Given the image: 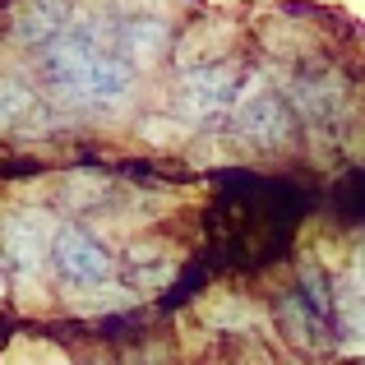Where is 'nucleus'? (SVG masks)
<instances>
[{"label":"nucleus","instance_id":"1a4fd4ad","mask_svg":"<svg viewBox=\"0 0 365 365\" xmlns=\"http://www.w3.org/2000/svg\"><path fill=\"white\" fill-rule=\"evenodd\" d=\"M338 102H342V83L329 79V74H319V79H296L292 83V107L305 111V116H314V120H324L329 111H338Z\"/></svg>","mask_w":365,"mask_h":365},{"label":"nucleus","instance_id":"f8f14e48","mask_svg":"<svg viewBox=\"0 0 365 365\" xmlns=\"http://www.w3.org/2000/svg\"><path fill=\"white\" fill-rule=\"evenodd\" d=\"M338 342L342 351H365V301H347L338 310Z\"/></svg>","mask_w":365,"mask_h":365},{"label":"nucleus","instance_id":"4468645a","mask_svg":"<svg viewBox=\"0 0 365 365\" xmlns=\"http://www.w3.org/2000/svg\"><path fill=\"white\" fill-rule=\"evenodd\" d=\"M0 292H5V282H0Z\"/></svg>","mask_w":365,"mask_h":365},{"label":"nucleus","instance_id":"f257e3e1","mask_svg":"<svg viewBox=\"0 0 365 365\" xmlns=\"http://www.w3.org/2000/svg\"><path fill=\"white\" fill-rule=\"evenodd\" d=\"M46 79L61 93L70 107H120L134 93V65L125 56L107 51L102 42H88V37L70 33L61 42L46 46L42 56Z\"/></svg>","mask_w":365,"mask_h":365},{"label":"nucleus","instance_id":"39448f33","mask_svg":"<svg viewBox=\"0 0 365 365\" xmlns=\"http://www.w3.org/2000/svg\"><path fill=\"white\" fill-rule=\"evenodd\" d=\"M236 102V74L227 70V65H208V70H195L185 74V83H180V111L185 116H213V111L232 107Z\"/></svg>","mask_w":365,"mask_h":365},{"label":"nucleus","instance_id":"9d476101","mask_svg":"<svg viewBox=\"0 0 365 365\" xmlns=\"http://www.w3.org/2000/svg\"><path fill=\"white\" fill-rule=\"evenodd\" d=\"M65 14H70L65 5H33V9H24V14H19V37H24V42H46V46L61 42Z\"/></svg>","mask_w":365,"mask_h":365},{"label":"nucleus","instance_id":"423d86ee","mask_svg":"<svg viewBox=\"0 0 365 365\" xmlns=\"http://www.w3.org/2000/svg\"><path fill=\"white\" fill-rule=\"evenodd\" d=\"M171 42V24L167 19H125L120 24V42L116 56H130V61H153L162 56Z\"/></svg>","mask_w":365,"mask_h":365},{"label":"nucleus","instance_id":"9b49d317","mask_svg":"<svg viewBox=\"0 0 365 365\" xmlns=\"http://www.w3.org/2000/svg\"><path fill=\"white\" fill-rule=\"evenodd\" d=\"M130 301H134V296H130V292H120L116 282H102V287H74V292H70V305H74V310H83V314H98L102 305H107V310H111V305H130Z\"/></svg>","mask_w":365,"mask_h":365},{"label":"nucleus","instance_id":"6e6552de","mask_svg":"<svg viewBox=\"0 0 365 365\" xmlns=\"http://www.w3.org/2000/svg\"><path fill=\"white\" fill-rule=\"evenodd\" d=\"M37 116H42V102H37V93L28 88V83H19V79H0V125H5V130L33 134L28 125H33Z\"/></svg>","mask_w":365,"mask_h":365},{"label":"nucleus","instance_id":"ddd939ff","mask_svg":"<svg viewBox=\"0 0 365 365\" xmlns=\"http://www.w3.org/2000/svg\"><path fill=\"white\" fill-rule=\"evenodd\" d=\"M9 365H70V361H65L51 342H19L14 356H9Z\"/></svg>","mask_w":365,"mask_h":365},{"label":"nucleus","instance_id":"0eeeda50","mask_svg":"<svg viewBox=\"0 0 365 365\" xmlns=\"http://www.w3.org/2000/svg\"><path fill=\"white\" fill-rule=\"evenodd\" d=\"M277 310H282V329H287V338H292L296 347L301 351H319V338H324V329H329L319 310H310L301 296H287Z\"/></svg>","mask_w":365,"mask_h":365},{"label":"nucleus","instance_id":"20e7f679","mask_svg":"<svg viewBox=\"0 0 365 365\" xmlns=\"http://www.w3.org/2000/svg\"><path fill=\"white\" fill-rule=\"evenodd\" d=\"M56 222L46 213H14L0 227V245L19 268H37L46 259V245H56Z\"/></svg>","mask_w":365,"mask_h":365},{"label":"nucleus","instance_id":"f03ea898","mask_svg":"<svg viewBox=\"0 0 365 365\" xmlns=\"http://www.w3.org/2000/svg\"><path fill=\"white\" fill-rule=\"evenodd\" d=\"M236 130L255 148H282L292 139V111L277 93H245L236 102Z\"/></svg>","mask_w":365,"mask_h":365},{"label":"nucleus","instance_id":"7ed1b4c3","mask_svg":"<svg viewBox=\"0 0 365 365\" xmlns=\"http://www.w3.org/2000/svg\"><path fill=\"white\" fill-rule=\"evenodd\" d=\"M56 259H61L65 277H70L74 287H102V282H111V255L93 241L88 232H79V227H65V232L56 236Z\"/></svg>","mask_w":365,"mask_h":365}]
</instances>
